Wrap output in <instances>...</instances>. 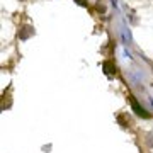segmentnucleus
Masks as SVG:
<instances>
[{
	"mask_svg": "<svg viewBox=\"0 0 153 153\" xmlns=\"http://www.w3.org/2000/svg\"><path fill=\"white\" fill-rule=\"evenodd\" d=\"M128 99H129V102H131V107H133V111H134V112H136L138 116H141V117H150V114H148L146 111L143 109L141 105L138 104V100H136L134 97H133V95H129Z\"/></svg>",
	"mask_w": 153,
	"mask_h": 153,
	"instance_id": "nucleus-1",
	"label": "nucleus"
},
{
	"mask_svg": "<svg viewBox=\"0 0 153 153\" xmlns=\"http://www.w3.org/2000/svg\"><path fill=\"white\" fill-rule=\"evenodd\" d=\"M102 68H104V71H105V75L107 76H116L117 75V68L112 65V61L111 60H105L104 63H102Z\"/></svg>",
	"mask_w": 153,
	"mask_h": 153,
	"instance_id": "nucleus-2",
	"label": "nucleus"
},
{
	"mask_svg": "<svg viewBox=\"0 0 153 153\" xmlns=\"http://www.w3.org/2000/svg\"><path fill=\"white\" fill-rule=\"evenodd\" d=\"M34 34V27H31V26H22L21 29H19V38L21 39H27L31 38Z\"/></svg>",
	"mask_w": 153,
	"mask_h": 153,
	"instance_id": "nucleus-3",
	"label": "nucleus"
},
{
	"mask_svg": "<svg viewBox=\"0 0 153 153\" xmlns=\"http://www.w3.org/2000/svg\"><path fill=\"white\" fill-rule=\"evenodd\" d=\"M117 121L123 124V128H129V126H131V119H126L124 114H119V116H117Z\"/></svg>",
	"mask_w": 153,
	"mask_h": 153,
	"instance_id": "nucleus-4",
	"label": "nucleus"
},
{
	"mask_svg": "<svg viewBox=\"0 0 153 153\" xmlns=\"http://www.w3.org/2000/svg\"><path fill=\"white\" fill-rule=\"evenodd\" d=\"M76 2H80V5H82V7H88V2H87V0H76Z\"/></svg>",
	"mask_w": 153,
	"mask_h": 153,
	"instance_id": "nucleus-5",
	"label": "nucleus"
},
{
	"mask_svg": "<svg viewBox=\"0 0 153 153\" xmlns=\"http://www.w3.org/2000/svg\"><path fill=\"white\" fill-rule=\"evenodd\" d=\"M148 145H150V146H153V134H150V136H148Z\"/></svg>",
	"mask_w": 153,
	"mask_h": 153,
	"instance_id": "nucleus-6",
	"label": "nucleus"
}]
</instances>
